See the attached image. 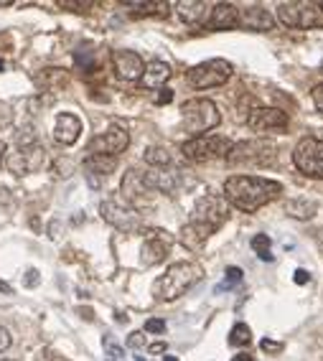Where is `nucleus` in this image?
I'll list each match as a JSON object with an SVG mask.
<instances>
[{
	"label": "nucleus",
	"mask_w": 323,
	"mask_h": 361,
	"mask_svg": "<svg viewBox=\"0 0 323 361\" xmlns=\"http://www.w3.org/2000/svg\"><path fill=\"white\" fill-rule=\"evenodd\" d=\"M283 194V186L278 180L257 178V176H232L224 183V199L239 212L252 214L257 209L267 207Z\"/></svg>",
	"instance_id": "f257e3e1"
},
{
	"label": "nucleus",
	"mask_w": 323,
	"mask_h": 361,
	"mask_svg": "<svg viewBox=\"0 0 323 361\" xmlns=\"http://www.w3.org/2000/svg\"><path fill=\"white\" fill-rule=\"evenodd\" d=\"M226 219H229V207H226L224 199H219V196H201L196 201L191 221L183 224L178 239L188 250H199Z\"/></svg>",
	"instance_id": "f03ea898"
},
{
	"label": "nucleus",
	"mask_w": 323,
	"mask_h": 361,
	"mask_svg": "<svg viewBox=\"0 0 323 361\" xmlns=\"http://www.w3.org/2000/svg\"><path fill=\"white\" fill-rule=\"evenodd\" d=\"M201 278H204V270L196 262H176L166 270V275L155 280L153 293L158 300H166V303L169 300H178L196 283H201Z\"/></svg>",
	"instance_id": "7ed1b4c3"
},
{
	"label": "nucleus",
	"mask_w": 323,
	"mask_h": 361,
	"mask_svg": "<svg viewBox=\"0 0 323 361\" xmlns=\"http://www.w3.org/2000/svg\"><path fill=\"white\" fill-rule=\"evenodd\" d=\"M181 123L186 133L199 137V135H209V130H214L221 123V115L212 99L196 97V99H186L181 104Z\"/></svg>",
	"instance_id": "20e7f679"
},
{
	"label": "nucleus",
	"mask_w": 323,
	"mask_h": 361,
	"mask_svg": "<svg viewBox=\"0 0 323 361\" xmlns=\"http://www.w3.org/2000/svg\"><path fill=\"white\" fill-rule=\"evenodd\" d=\"M232 168H270L278 163V148L267 140H242L226 155Z\"/></svg>",
	"instance_id": "39448f33"
},
{
	"label": "nucleus",
	"mask_w": 323,
	"mask_h": 361,
	"mask_svg": "<svg viewBox=\"0 0 323 361\" xmlns=\"http://www.w3.org/2000/svg\"><path fill=\"white\" fill-rule=\"evenodd\" d=\"M283 26L298 28V31H313L323 28V3H310V0H293V3H280L278 18Z\"/></svg>",
	"instance_id": "423d86ee"
},
{
	"label": "nucleus",
	"mask_w": 323,
	"mask_h": 361,
	"mask_svg": "<svg viewBox=\"0 0 323 361\" xmlns=\"http://www.w3.org/2000/svg\"><path fill=\"white\" fill-rule=\"evenodd\" d=\"M234 142L229 137L221 135H199L191 137L181 145V153L186 161L191 163H207V161H219L232 153Z\"/></svg>",
	"instance_id": "0eeeda50"
},
{
	"label": "nucleus",
	"mask_w": 323,
	"mask_h": 361,
	"mask_svg": "<svg viewBox=\"0 0 323 361\" xmlns=\"http://www.w3.org/2000/svg\"><path fill=\"white\" fill-rule=\"evenodd\" d=\"M234 66L226 59H209L204 64H196L186 71V79L196 90H212V87H221L232 79Z\"/></svg>",
	"instance_id": "6e6552de"
},
{
	"label": "nucleus",
	"mask_w": 323,
	"mask_h": 361,
	"mask_svg": "<svg viewBox=\"0 0 323 361\" xmlns=\"http://www.w3.org/2000/svg\"><path fill=\"white\" fill-rule=\"evenodd\" d=\"M293 166L308 178L323 180V140L318 137H303L293 150Z\"/></svg>",
	"instance_id": "1a4fd4ad"
},
{
	"label": "nucleus",
	"mask_w": 323,
	"mask_h": 361,
	"mask_svg": "<svg viewBox=\"0 0 323 361\" xmlns=\"http://www.w3.org/2000/svg\"><path fill=\"white\" fill-rule=\"evenodd\" d=\"M44 161H46V150L41 148L39 142H20L18 148L11 150V153L6 150V158H3L6 168L16 176H26L33 173V171H39L44 166Z\"/></svg>",
	"instance_id": "9d476101"
},
{
	"label": "nucleus",
	"mask_w": 323,
	"mask_h": 361,
	"mask_svg": "<svg viewBox=\"0 0 323 361\" xmlns=\"http://www.w3.org/2000/svg\"><path fill=\"white\" fill-rule=\"evenodd\" d=\"M288 125H291V120L278 107H255L247 115V128L252 133H285Z\"/></svg>",
	"instance_id": "9b49d317"
},
{
	"label": "nucleus",
	"mask_w": 323,
	"mask_h": 361,
	"mask_svg": "<svg viewBox=\"0 0 323 361\" xmlns=\"http://www.w3.org/2000/svg\"><path fill=\"white\" fill-rule=\"evenodd\" d=\"M128 145H130L128 133H125L120 125H112V128H107L104 133H99L97 137H92L87 153L90 155H112V158H117Z\"/></svg>",
	"instance_id": "f8f14e48"
},
{
	"label": "nucleus",
	"mask_w": 323,
	"mask_h": 361,
	"mask_svg": "<svg viewBox=\"0 0 323 361\" xmlns=\"http://www.w3.org/2000/svg\"><path fill=\"white\" fill-rule=\"evenodd\" d=\"M99 214H102V219L107 224L117 226V229H123V232H135L138 226H140V216H138L135 209L125 207L120 201H102V207H99Z\"/></svg>",
	"instance_id": "ddd939ff"
},
{
	"label": "nucleus",
	"mask_w": 323,
	"mask_h": 361,
	"mask_svg": "<svg viewBox=\"0 0 323 361\" xmlns=\"http://www.w3.org/2000/svg\"><path fill=\"white\" fill-rule=\"evenodd\" d=\"M171 245H173V239H171L166 232H161V229L148 232V237H145V242H142V250H140V262L145 264V267L161 264L163 259L169 257Z\"/></svg>",
	"instance_id": "4468645a"
},
{
	"label": "nucleus",
	"mask_w": 323,
	"mask_h": 361,
	"mask_svg": "<svg viewBox=\"0 0 323 361\" xmlns=\"http://www.w3.org/2000/svg\"><path fill=\"white\" fill-rule=\"evenodd\" d=\"M112 66L115 74L125 82H140L145 64H142L140 54L135 51H112Z\"/></svg>",
	"instance_id": "2eb2a0df"
},
{
	"label": "nucleus",
	"mask_w": 323,
	"mask_h": 361,
	"mask_svg": "<svg viewBox=\"0 0 323 361\" xmlns=\"http://www.w3.org/2000/svg\"><path fill=\"white\" fill-rule=\"evenodd\" d=\"M275 16L270 11H265L262 6H250L239 13L237 26L245 28V31H272L275 28Z\"/></svg>",
	"instance_id": "dca6fc26"
},
{
	"label": "nucleus",
	"mask_w": 323,
	"mask_h": 361,
	"mask_svg": "<svg viewBox=\"0 0 323 361\" xmlns=\"http://www.w3.org/2000/svg\"><path fill=\"white\" fill-rule=\"evenodd\" d=\"M239 11L232 3H217L209 11V20L204 23V28L209 31H229V28H237Z\"/></svg>",
	"instance_id": "f3484780"
},
{
	"label": "nucleus",
	"mask_w": 323,
	"mask_h": 361,
	"mask_svg": "<svg viewBox=\"0 0 323 361\" xmlns=\"http://www.w3.org/2000/svg\"><path fill=\"white\" fill-rule=\"evenodd\" d=\"M79 135H82V120L71 112H61L56 117V125H54V140L61 145H74Z\"/></svg>",
	"instance_id": "a211bd4d"
},
{
	"label": "nucleus",
	"mask_w": 323,
	"mask_h": 361,
	"mask_svg": "<svg viewBox=\"0 0 323 361\" xmlns=\"http://www.w3.org/2000/svg\"><path fill=\"white\" fill-rule=\"evenodd\" d=\"M173 8L176 13H178V18L183 23H191V26H204V18L212 11V6L204 3V0H178Z\"/></svg>",
	"instance_id": "6ab92c4d"
},
{
	"label": "nucleus",
	"mask_w": 323,
	"mask_h": 361,
	"mask_svg": "<svg viewBox=\"0 0 323 361\" xmlns=\"http://www.w3.org/2000/svg\"><path fill=\"white\" fill-rule=\"evenodd\" d=\"M171 66L166 64V61H150L148 66H145V71H142L140 77V87L142 90H161L163 84L171 79Z\"/></svg>",
	"instance_id": "aec40b11"
},
{
	"label": "nucleus",
	"mask_w": 323,
	"mask_h": 361,
	"mask_svg": "<svg viewBox=\"0 0 323 361\" xmlns=\"http://www.w3.org/2000/svg\"><path fill=\"white\" fill-rule=\"evenodd\" d=\"M176 178H178V173H173L171 168H153L150 173H142L145 186H148L150 191L158 188V191H163V194H171V191H173Z\"/></svg>",
	"instance_id": "412c9836"
},
{
	"label": "nucleus",
	"mask_w": 323,
	"mask_h": 361,
	"mask_svg": "<svg viewBox=\"0 0 323 361\" xmlns=\"http://www.w3.org/2000/svg\"><path fill=\"white\" fill-rule=\"evenodd\" d=\"M115 168H117V158H112V155H87V158H85L87 176H92V173L110 176Z\"/></svg>",
	"instance_id": "4be33fe9"
},
{
	"label": "nucleus",
	"mask_w": 323,
	"mask_h": 361,
	"mask_svg": "<svg viewBox=\"0 0 323 361\" xmlns=\"http://www.w3.org/2000/svg\"><path fill=\"white\" fill-rule=\"evenodd\" d=\"M285 212L291 214L293 219H310V216L316 214V204H313V201H305V199L288 201V204H285Z\"/></svg>",
	"instance_id": "5701e85b"
},
{
	"label": "nucleus",
	"mask_w": 323,
	"mask_h": 361,
	"mask_svg": "<svg viewBox=\"0 0 323 361\" xmlns=\"http://www.w3.org/2000/svg\"><path fill=\"white\" fill-rule=\"evenodd\" d=\"M133 8V16H169V3H125Z\"/></svg>",
	"instance_id": "b1692460"
},
{
	"label": "nucleus",
	"mask_w": 323,
	"mask_h": 361,
	"mask_svg": "<svg viewBox=\"0 0 323 361\" xmlns=\"http://www.w3.org/2000/svg\"><path fill=\"white\" fill-rule=\"evenodd\" d=\"M145 161L153 168H171L173 166V155L166 148H148L145 150Z\"/></svg>",
	"instance_id": "393cba45"
},
{
	"label": "nucleus",
	"mask_w": 323,
	"mask_h": 361,
	"mask_svg": "<svg viewBox=\"0 0 323 361\" xmlns=\"http://www.w3.org/2000/svg\"><path fill=\"white\" fill-rule=\"evenodd\" d=\"M102 346H104V361H125V348L110 334L102 338Z\"/></svg>",
	"instance_id": "a878e982"
},
{
	"label": "nucleus",
	"mask_w": 323,
	"mask_h": 361,
	"mask_svg": "<svg viewBox=\"0 0 323 361\" xmlns=\"http://www.w3.org/2000/svg\"><path fill=\"white\" fill-rule=\"evenodd\" d=\"M229 343H232V346H250V343H252V331L247 329L245 323H237V326L229 331Z\"/></svg>",
	"instance_id": "bb28decb"
},
{
	"label": "nucleus",
	"mask_w": 323,
	"mask_h": 361,
	"mask_svg": "<svg viewBox=\"0 0 323 361\" xmlns=\"http://www.w3.org/2000/svg\"><path fill=\"white\" fill-rule=\"evenodd\" d=\"M252 250L257 252V257L262 259V262H272L270 237H267V234H255V237H252Z\"/></svg>",
	"instance_id": "cd10ccee"
},
{
	"label": "nucleus",
	"mask_w": 323,
	"mask_h": 361,
	"mask_svg": "<svg viewBox=\"0 0 323 361\" xmlns=\"http://www.w3.org/2000/svg\"><path fill=\"white\" fill-rule=\"evenodd\" d=\"M224 275H226V278L217 285V293H224V290H232V288H237V285L242 283V275H245V272L239 270V267H226Z\"/></svg>",
	"instance_id": "c85d7f7f"
},
{
	"label": "nucleus",
	"mask_w": 323,
	"mask_h": 361,
	"mask_svg": "<svg viewBox=\"0 0 323 361\" xmlns=\"http://www.w3.org/2000/svg\"><path fill=\"white\" fill-rule=\"evenodd\" d=\"M74 59H77V66L79 69H90L92 61H95V51H87V49H79L77 54H74Z\"/></svg>",
	"instance_id": "c756f323"
},
{
	"label": "nucleus",
	"mask_w": 323,
	"mask_h": 361,
	"mask_svg": "<svg viewBox=\"0 0 323 361\" xmlns=\"http://www.w3.org/2000/svg\"><path fill=\"white\" fill-rule=\"evenodd\" d=\"M145 331H148V334H166V321H161V318H148V321H145Z\"/></svg>",
	"instance_id": "7c9ffc66"
},
{
	"label": "nucleus",
	"mask_w": 323,
	"mask_h": 361,
	"mask_svg": "<svg viewBox=\"0 0 323 361\" xmlns=\"http://www.w3.org/2000/svg\"><path fill=\"white\" fill-rule=\"evenodd\" d=\"M310 97H313V104L318 107V112H323V84H316L310 90Z\"/></svg>",
	"instance_id": "2f4dec72"
},
{
	"label": "nucleus",
	"mask_w": 323,
	"mask_h": 361,
	"mask_svg": "<svg viewBox=\"0 0 323 361\" xmlns=\"http://www.w3.org/2000/svg\"><path fill=\"white\" fill-rule=\"evenodd\" d=\"M260 348L267 351V354H280V351H283V343H275V341H270V338H262Z\"/></svg>",
	"instance_id": "473e14b6"
},
{
	"label": "nucleus",
	"mask_w": 323,
	"mask_h": 361,
	"mask_svg": "<svg viewBox=\"0 0 323 361\" xmlns=\"http://www.w3.org/2000/svg\"><path fill=\"white\" fill-rule=\"evenodd\" d=\"M142 343H145V338H142L140 331H135V334H130V336H128V346H130V348H140Z\"/></svg>",
	"instance_id": "72a5a7b5"
},
{
	"label": "nucleus",
	"mask_w": 323,
	"mask_h": 361,
	"mask_svg": "<svg viewBox=\"0 0 323 361\" xmlns=\"http://www.w3.org/2000/svg\"><path fill=\"white\" fill-rule=\"evenodd\" d=\"M8 346H11V334H8V329H3V326H0V354H3Z\"/></svg>",
	"instance_id": "f704fd0d"
},
{
	"label": "nucleus",
	"mask_w": 323,
	"mask_h": 361,
	"mask_svg": "<svg viewBox=\"0 0 323 361\" xmlns=\"http://www.w3.org/2000/svg\"><path fill=\"white\" fill-rule=\"evenodd\" d=\"M293 280H295V285H305V283L310 280V272H308V270H295Z\"/></svg>",
	"instance_id": "c9c22d12"
},
{
	"label": "nucleus",
	"mask_w": 323,
	"mask_h": 361,
	"mask_svg": "<svg viewBox=\"0 0 323 361\" xmlns=\"http://www.w3.org/2000/svg\"><path fill=\"white\" fill-rule=\"evenodd\" d=\"M26 285H28V288H36V285H39V270H28L26 272Z\"/></svg>",
	"instance_id": "e433bc0d"
},
{
	"label": "nucleus",
	"mask_w": 323,
	"mask_h": 361,
	"mask_svg": "<svg viewBox=\"0 0 323 361\" xmlns=\"http://www.w3.org/2000/svg\"><path fill=\"white\" fill-rule=\"evenodd\" d=\"M171 99H173V92H171V90H161V97L155 99V102H158V104H169Z\"/></svg>",
	"instance_id": "4c0bfd02"
},
{
	"label": "nucleus",
	"mask_w": 323,
	"mask_h": 361,
	"mask_svg": "<svg viewBox=\"0 0 323 361\" xmlns=\"http://www.w3.org/2000/svg\"><path fill=\"white\" fill-rule=\"evenodd\" d=\"M59 6L61 8H92V3H66V0H61Z\"/></svg>",
	"instance_id": "58836bf2"
},
{
	"label": "nucleus",
	"mask_w": 323,
	"mask_h": 361,
	"mask_svg": "<svg viewBox=\"0 0 323 361\" xmlns=\"http://www.w3.org/2000/svg\"><path fill=\"white\" fill-rule=\"evenodd\" d=\"M148 351H150V354H163V351H166V343H153Z\"/></svg>",
	"instance_id": "ea45409f"
},
{
	"label": "nucleus",
	"mask_w": 323,
	"mask_h": 361,
	"mask_svg": "<svg viewBox=\"0 0 323 361\" xmlns=\"http://www.w3.org/2000/svg\"><path fill=\"white\" fill-rule=\"evenodd\" d=\"M232 361H255V356L252 354H237Z\"/></svg>",
	"instance_id": "a19ab883"
},
{
	"label": "nucleus",
	"mask_w": 323,
	"mask_h": 361,
	"mask_svg": "<svg viewBox=\"0 0 323 361\" xmlns=\"http://www.w3.org/2000/svg\"><path fill=\"white\" fill-rule=\"evenodd\" d=\"M6 142H0V161H3V158H6Z\"/></svg>",
	"instance_id": "79ce46f5"
},
{
	"label": "nucleus",
	"mask_w": 323,
	"mask_h": 361,
	"mask_svg": "<svg viewBox=\"0 0 323 361\" xmlns=\"http://www.w3.org/2000/svg\"><path fill=\"white\" fill-rule=\"evenodd\" d=\"M0 290H3V293H11V285H6V283H0Z\"/></svg>",
	"instance_id": "37998d69"
},
{
	"label": "nucleus",
	"mask_w": 323,
	"mask_h": 361,
	"mask_svg": "<svg viewBox=\"0 0 323 361\" xmlns=\"http://www.w3.org/2000/svg\"><path fill=\"white\" fill-rule=\"evenodd\" d=\"M6 6H11V0H0V8H6Z\"/></svg>",
	"instance_id": "c03bdc74"
},
{
	"label": "nucleus",
	"mask_w": 323,
	"mask_h": 361,
	"mask_svg": "<svg viewBox=\"0 0 323 361\" xmlns=\"http://www.w3.org/2000/svg\"><path fill=\"white\" fill-rule=\"evenodd\" d=\"M166 361H178V359H176V356H166Z\"/></svg>",
	"instance_id": "a18cd8bd"
},
{
	"label": "nucleus",
	"mask_w": 323,
	"mask_h": 361,
	"mask_svg": "<svg viewBox=\"0 0 323 361\" xmlns=\"http://www.w3.org/2000/svg\"><path fill=\"white\" fill-rule=\"evenodd\" d=\"M3 361H13V359H3Z\"/></svg>",
	"instance_id": "49530a36"
}]
</instances>
